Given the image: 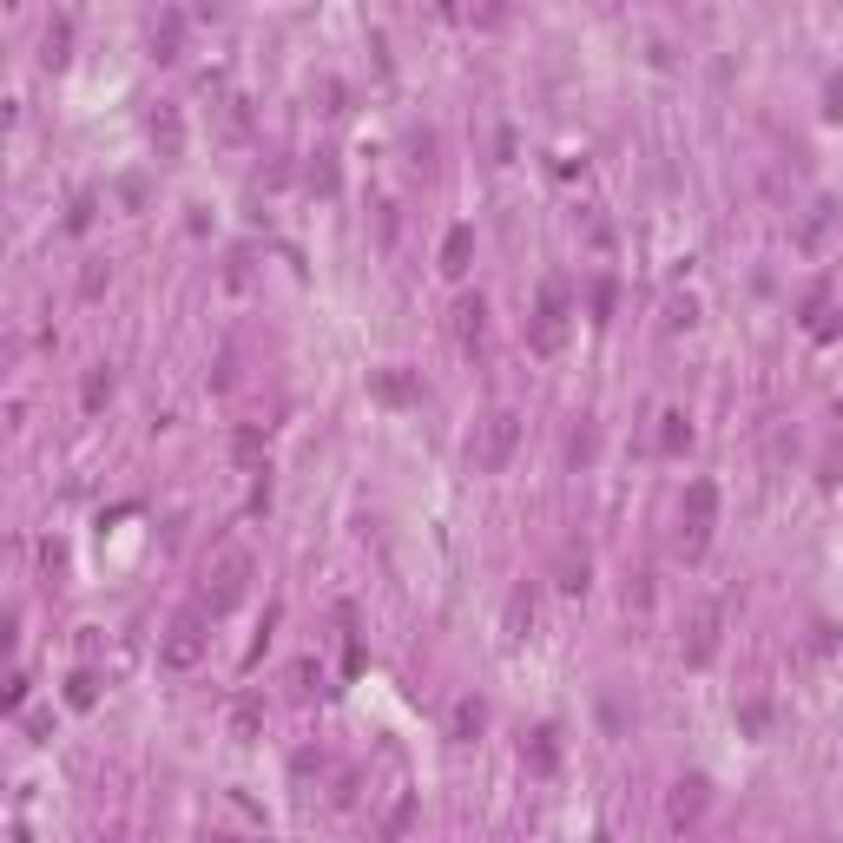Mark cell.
Listing matches in <instances>:
<instances>
[{
	"mask_svg": "<svg viewBox=\"0 0 843 843\" xmlns=\"http://www.w3.org/2000/svg\"><path fill=\"white\" fill-rule=\"evenodd\" d=\"M376 396H382V402H409V396H415V382L402 376V369H382V376H376Z\"/></svg>",
	"mask_w": 843,
	"mask_h": 843,
	"instance_id": "ac0fdd59",
	"label": "cell"
},
{
	"mask_svg": "<svg viewBox=\"0 0 843 843\" xmlns=\"http://www.w3.org/2000/svg\"><path fill=\"white\" fill-rule=\"evenodd\" d=\"M27 732H33V745H47V738H53V712H33Z\"/></svg>",
	"mask_w": 843,
	"mask_h": 843,
	"instance_id": "cb8c5ba5",
	"label": "cell"
},
{
	"mask_svg": "<svg viewBox=\"0 0 843 843\" xmlns=\"http://www.w3.org/2000/svg\"><path fill=\"white\" fill-rule=\"evenodd\" d=\"M119 205H126V211H145V178H139V172L119 178Z\"/></svg>",
	"mask_w": 843,
	"mask_h": 843,
	"instance_id": "7402d4cb",
	"label": "cell"
},
{
	"mask_svg": "<svg viewBox=\"0 0 843 843\" xmlns=\"http://www.w3.org/2000/svg\"><path fill=\"white\" fill-rule=\"evenodd\" d=\"M659 422H666V429H659V448H666V455H679V448L692 442V422H685V409H666Z\"/></svg>",
	"mask_w": 843,
	"mask_h": 843,
	"instance_id": "9a60e30c",
	"label": "cell"
},
{
	"mask_svg": "<svg viewBox=\"0 0 843 843\" xmlns=\"http://www.w3.org/2000/svg\"><path fill=\"white\" fill-rule=\"evenodd\" d=\"M455 330H462V343H481V330H488V303L462 297V303H455Z\"/></svg>",
	"mask_w": 843,
	"mask_h": 843,
	"instance_id": "30bf717a",
	"label": "cell"
},
{
	"mask_svg": "<svg viewBox=\"0 0 843 843\" xmlns=\"http://www.w3.org/2000/svg\"><path fill=\"white\" fill-rule=\"evenodd\" d=\"M66 705H73V712H93V705H99V679H93V672H73V679H66Z\"/></svg>",
	"mask_w": 843,
	"mask_h": 843,
	"instance_id": "2e32d148",
	"label": "cell"
},
{
	"mask_svg": "<svg viewBox=\"0 0 843 843\" xmlns=\"http://www.w3.org/2000/svg\"><path fill=\"white\" fill-rule=\"evenodd\" d=\"M718 639H725V600H699L685 620V666H712Z\"/></svg>",
	"mask_w": 843,
	"mask_h": 843,
	"instance_id": "8992f818",
	"label": "cell"
},
{
	"mask_svg": "<svg viewBox=\"0 0 843 843\" xmlns=\"http://www.w3.org/2000/svg\"><path fill=\"white\" fill-rule=\"evenodd\" d=\"M152 145H159V159H185V119L172 106L152 112Z\"/></svg>",
	"mask_w": 843,
	"mask_h": 843,
	"instance_id": "52a82bcc",
	"label": "cell"
},
{
	"mask_svg": "<svg viewBox=\"0 0 843 843\" xmlns=\"http://www.w3.org/2000/svg\"><path fill=\"white\" fill-rule=\"evenodd\" d=\"M514 448H521V409H488L475 422V435H468V468L475 475H501V468L514 462Z\"/></svg>",
	"mask_w": 843,
	"mask_h": 843,
	"instance_id": "6da1fadb",
	"label": "cell"
},
{
	"mask_svg": "<svg viewBox=\"0 0 843 843\" xmlns=\"http://www.w3.org/2000/svg\"><path fill=\"white\" fill-rule=\"evenodd\" d=\"M567 284H560V277H547L541 284V303H534V330H527V343H534V350L541 356H554L560 343H567Z\"/></svg>",
	"mask_w": 843,
	"mask_h": 843,
	"instance_id": "5b68a950",
	"label": "cell"
},
{
	"mask_svg": "<svg viewBox=\"0 0 843 843\" xmlns=\"http://www.w3.org/2000/svg\"><path fill=\"white\" fill-rule=\"evenodd\" d=\"M527 626H534V593L514 587L508 593V639H527Z\"/></svg>",
	"mask_w": 843,
	"mask_h": 843,
	"instance_id": "4fadbf2b",
	"label": "cell"
},
{
	"mask_svg": "<svg viewBox=\"0 0 843 843\" xmlns=\"http://www.w3.org/2000/svg\"><path fill=\"white\" fill-rule=\"evenodd\" d=\"M257 448H264V442H257V429H244L238 435V462H257Z\"/></svg>",
	"mask_w": 843,
	"mask_h": 843,
	"instance_id": "d4e9b609",
	"label": "cell"
},
{
	"mask_svg": "<svg viewBox=\"0 0 843 843\" xmlns=\"http://www.w3.org/2000/svg\"><path fill=\"white\" fill-rule=\"evenodd\" d=\"M106 396H112V369H93V376H86V389H80V402H86V409H99Z\"/></svg>",
	"mask_w": 843,
	"mask_h": 843,
	"instance_id": "d6986e66",
	"label": "cell"
},
{
	"mask_svg": "<svg viewBox=\"0 0 843 843\" xmlns=\"http://www.w3.org/2000/svg\"><path fill=\"white\" fill-rule=\"evenodd\" d=\"M0 699H7V712H20V705H27V679H20V672H14V679H7V692H0Z\"/></svg>",
	"mask_w": 843,
	"mask_h": 843,
	"instance_id": "603a6c76",
	"label": "cell"
},
{
	"mask_svg": "<svg viewBox=\"0 0 843 843\" xmlns=\"http://www.w3.org/2000/svg\"><path fill=\"white\" fill-rule=\"evenodd\" d=\"M830 224H837V198H817V205H811V218L797 224V251H817Z\"/></svg>",
	"mask_w": 843,
	"mask_h": 843,
	"instance_id": "9c48e42d",
	"label": "cell"
},
{
	"mask_svg": "<svg viewBox=\"0 0 843 843\" xmlns=\"http://www.w3.org/2000/svg\"><path fill=\"white\" fill-rule=\"evenodd\" d=\"M93 211H99V198H93V191H80V198H73V211H66V231H86V224H93Z\"/></svg>",
	"mask_w": 843,
	"mask_h": 843,
	"instance_id": "44dd1931",
	"label": "cell"
},
{
	"mask_svg": "<svg viewBox=\"0 0 843 843\" xmlns=\"http://www.w3.org/2000/svg\"><path fill=\"white\" fill-rule=\"evenodd\" d=\"M211 653V613H178L159 639V666L165 672H191L198 659Z\"/></svg>",
	"mask_w": 843,
	"mask_h": 843,
	"instance_id": "7a4b0ae2",
	"label": "cell"
},
{
	"mask_svg": "<svg viewBox=\"0 0 843 843\" xmlns=\"http://www.w3.org/2000/svg\"><path fill=\"white\" fill-rule=\"evenodd\" d=\"M481 725H488V712H481V699H455V712H448V732H455V738H475Z\"/></svg>",
	"mask_w": 843,
	"mask_h": 843,
	"instance_id": "7c38bea8",
	"label": "cell"
},
{
	"mask_svg": "<svg viewBox=\"0 0 843 843\" xmlns=\"http://www.w3.org/2000/svg\"><path fill=\"white\" fill-rule=\"evenodd\" d=\"M257 732H264V705H257V699H238V705H231V738H238V745H251Z\"/></svg>",
	"mask_w": 843,
	"mask_h": 843,
	"instance_id": "8fae6325",
	"label": "cell"
},
{
	"mask_svg": "<svg viewBox=\"0 0 843 843\" xmlns=\"http://www.w3.org/2000/svg\"><path fill=\"white\" fill-rule=\"evenodd\" d=\"M224 132H231V139L251 132V106H244V99H224Z\"/></svg>",
	"mask_w": 843,
	"mask_h": 843,
	"instance_id": "ffe728a7",
	"label": "cell"
},
{
	"mask_svg": "<svg viewBox=\"0 0 843 843\" xmlns=\"http://www.w3.org/2000/svg\"><path fill=\"white\" fill-rule=\"evenodd\" d=\"M699 811H705V778H685L679 797H672V817H679V824H692Z\"/></svg>",
	"mask_w": 843,
	"mask_h": 843,
	"instance_id": "5bb4252c",
	"label": "cell"
},
{
	"mask_svg": "<svg viewBox=\"0 0 843 843\" xmlns=\"http://www.w3.org/2000/svg\"><path fill=\"white\" fill-rule=\"evenodd\" d=\"M251 573H257V560L244 554V547H238V554H224L218 567H211V580H205V606H198V613H211V620L231 613V606L251 593Z\"/></svg>",
	"mask_w": 843,
	"mask_h": 843,
	"instance_id": "3957f363",
	"label": "cell"
},
{
	"mask_svg": "<svg viewBox=\"0 0 843 843\" xmlns=\"http://www.w3.org/2000/svg\"><path fill=\"white\" fill-rule=\"evenodd\" d=\"M409 817H415V797H409V791H402V797H396V811L382 817V830H376V837H382V843H396V837H402V830H409Z\"/></svg>",
	"mask_w": 843,
	"mask_h": 843,
	"instance_id": "e0dca14e",
	"label": "cell"
},
{
	"mask_svg": "<svg viewBox=\"0 0 843 843\" xmlns=\"http://www.w3.org/2000/svg\"><path fill=\"white\" fill-rule=\"evenodd\" d=\"M712 514H718V488L712 481H692L685 488V521H679V554L699 560L712 547Z\"/></svg>",
	"mask_w": 843,
	"mask_h": 843,
	"instance_id": "277c9868",
	"label": "cell"
},
{
	"mask_svg": "<svg viewBox=\"0 0 843 843\" xmlns=\"http://www.w3.org/2000/svg\"><path fill=\"white\" fill-rule=\"evenodd\" d=\"M468 257H475V224H455V231L442 238V277H462Z\"/></svg>",
	"mask_w": 843,
	"mask_h": 843,
	"instance_id": "ba28073f",
	"label": "cell"
}]
</instances>
